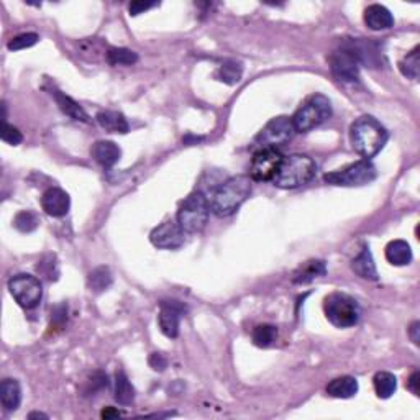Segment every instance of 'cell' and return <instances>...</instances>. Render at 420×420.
<instances>
[{
	"instance_id": "obj_1",
	"label": "cell",
	"mask_w": 420,
	"mask_h": 420,
	"mask_svg": "<svg viewBox=\"0 0 420 420\" xmlns=\"http://www.w3.org/2000/svg\"><path fill=\"white\" fill-rule=\"evenodd\" d=\"M251 194L249 176H235L217 187L210 197V210L217 217H230Z\"/></svg>"
},
{
	"instance_id": "obj_2",
	"label": "cell",
	"mask_w": 420,
	"mask_h": 420,
	"mask_svg": "<svg viewBox=\"0 0 420 420\" xmlns=\"http://www.w3.org/2000/svg\"><path fill=\"white\" fill-rule=\"evenodd\" d=\"M388 130L376 119L369 117V115L360 117L350 128L353 149L366 160L376 156L388 143Z\"/></svg>"
},
{
	"instance_id": "obj_3",
	"label": "cell",
	"mask_w": 420,
	"mask_h": 420,
	"mask_svg": "<svg viewBox=\"0 0 420 420\" xmlns=\"http://www.w3.org/2000/svg\"><path fill=\"white\" fill-rule=\"evenodd\" d=\"M317 164L306 155H291L282 158L280 171L274 176V186L281 189H297L314 180Z\"/></svg>"
},
{
	"instance_id": "obj_4",
	"label": "cell",
	"mask_w": 420,
	"mask_h": 420,
	"mask_svg": "<svg viewBox=\"0 0 420 420\" xmlns=\"http://www.w3.org/2000/svg\"><path fill=\"white\" fill-rule=\"evenodd\" d=\"M210 203L202 193H193L177 210V223L184 234H201L209 222Z\"/></svg>"
},
{
	"instance_id": "obj_5",
	"label": "cell",
	"mask_w": 420,
	"mask_h": 420,
	"mask_svg": "<svg viewBox=\"0 0 420 420\" xmlns=\"http://www.w3.org/2000/svg\"><path fill=\"white\" fill-rule=\"evenodd\" d=\"M332 115V103L325 95L315 94L307 99L293 115V125L296 133H307L319 125L327 122Z\"/></svg>"
},
{
	"instance_id": "obj_6",
	"label": "cell",
	"mask_w": 420,
	"mask_h": 420,
	"mask_svg": "<svg viewBox=\"0 0 420 420\" xmlns=\"http://www.w3.org/2000/svg\"><path fill=\"white\" fill-rule=\"evenodd\" d=\"M323 310L328 322L338 328H350L358 323L361 309L356 299L343 293H334L323 301Z\"/></svg>"
},
{
	"instance_id": "obj_7",
	"label": "cell",
	"mask_w": 420,
	"mask_h": 420,
	"mask_svg": "<svg viewBox=\"0 0 420 420\" xmlns=\"http://www.w3.org/2000/svg\"><path fill=\"white\" fill-rule=\"evenodd\" d=\"M330 62V69L334 76L338 81L343 82H355L358 81L360 76V58L358 51H356L355 40L343 41L342 47L335 49L328 58Z\"/></svg>"
},
{
	"instance_id": "obj_8",
	"label": "cell",
	"mask_w": 420,
	"mask_h": 420,
	"mask_svg": "<svg viewBox=\"0 0 420 420\" xmlns=\"http://www.w3.org/2000/svg\"><path fill=\"white\" fill-rule=\"evenodd\" d=\"M376 180V168L368 160L347 166V168L332 171L323 176V181L330 186L342 187H358L366 186Z\"/></svg>"
},
{
	"instance_id": "obj_9",
	"label": "cell",
	"mask_w": 420,
	"mask_h": 420,
	"mask_svg": "<svg viewBox=\"0 0 420 420\" xmlns=\"http://www.w3.org/2000/svg\"><path fill=\"white\" fill-rule=\"evenodd\" d=\"M8 291L15 302L27 310L38 307L43 299V284L38 277L32 274H16L8 281Z\"/></svg>"
},
{
	"instance_id": "obj_10",
	"label": "cell",
	"mask_w": 420,
	"mask_h": 420,
	"mask_svg": "<svg viewBox=\"0 0 420 420\" xmlns=\"http://www.w3.org/2000/svg\"><path fill=\"white\" fill-rule=\"evenodd\" d=\"M294 133H296V130H294L293 120L281 115V117L273 119L271 122L266 123L263 130L255 136V145L260 149L263 148L277 149L280 147H282V145H286L288 141L293 140Z\"/></svg>"
},
{
	"instance_id": "obj_11",
	"label": "cell",
	"mask_w": 420,
	"mask_h": 420,
	"mask_svg": "<svg viewBox=\"0 0 420 420\" xmlns=\"http://www.w3.org/2000/svg\"><path fill=\"white\" fill-rule=\"evenodd\" d=\"M282 158L284 156L277 149H258L255 156H253L251 164H249V180L256 182L273 181L274 176L280 171Z\"/></svg>"
},
{
	"instance_id": "obj_12",
	"label": "cell",
	"mask_w": 420,
	"mask_h": 420,
	"mask_svg": "<svg viewBox=\"0 0 420 420\" xmlns=\"http://www.w3.org/2000/svg\"><path fill=\"white\" fill-rule=\"evenodd\" d=\"M149 240L156 248L176 249L184 243V230L174 220H166L149 235Z\"/></svg>"
},
{
	"instance_id": "obj_13",
	"label": "cell",
	"mask_w": 420,
	"mask_h": 420,
	"mask_svg": "<svg viewBox=\"0 0 420 420\" xmlns=\"http://www.w3.org/2000/svg\"><path fill=\"white\" fill-rule=\"evenodd\" d=\"M186 314V307L177 301H164L161 302V310L158 315L161 332L168 338H176L180 335L181 317Z\"/></svg>"
},
{
	"instance_id": "obj_14",
	"label": "cell",
	"mask_w": 420,
	"mask_h": 420,
	"mask_svg": "<svg viewBox=\"0 0 420 420\" xmlns=\"http://www.w3.org/2000/svg\"><path fill=\"white\" fill-rule=\"evenodd\" d=\"M41 209L49 217H64L71 209V197L68 193L60 189V187H51L47 193L41 195Z\"/></svg>"
},
{
	"instance_id": "obj_15",
	"label": "cell",
	"mask_w": 420,
	"mask_h": 420,
	"mask_svg": "<svg viewBox=\"0 0 420 420\" xmlns=\"http://www.w3.org/2000/svg\"><path fill=\"white\" fill-rule=\"evenodd\" d=\"M365 22L374 32L389 30L394 27V16L384 5L374 3L365 10Z\"/></svg>"
},
{
	"instance_id": "obj_16",
	"label": "cell",
	"mask_w": 420,
	"mask_h": 420,
	"mask_svg": "<svg viewBox=\"0 0 420 420\" xmlns=\"http://www.w3.org/2000/svg\"><path fill=\"white\" fill-rule=\"evenodd\" d=\"M90 155H92L94 160L101 166H103V168H112V166L122 158V149H120L119 145H115L114 141L101 140L92 145Z\"/></svg>"
},
{
	"instance_id": "obj_17",
	"label": "cell",
	"mask_w": 420,
	"mask_h": 420,
	"mask_svg": "<svg viewBox=\"0 0 420 420\" xmlns=\"http://www.w3.org/2000/svg\"><path fill=\"white\" fill-rule=\"evenodd\" d=\"M360 386L356 378L353 376H342L330 381L327 386V394L335 399H350L355 397L358 393Z\"/></svg>"
},
{
	"instance_id": "obj_18",
	"label": "cell",
	"mask_w": 420,
	"mask_h": 420,
	"mask_svg": "<svg viewBox=\"0 0 420 420\" xmlns=\"http://www.w3.org/2000/svg\"><path fill=\"white\" fill-rule=\"evenodd\" d=\"M0 399H2V407L7 412H14L20 407L22 402V389L16 380H3L0 384Z\"/></svg>"
},
{
	"instance_id": "obj_19",
	"label": "cell",
	"mask_w": 420,
	"mask_h": 420,
	"mask_svg": "<svg viewBox=\"0 0 420 420\" xmlns=\"http://www.w3.org/2000/svg\"><path fill=\"white\" fill-rule=\"evenodd\" d=\"M384 253L386 260L394 266H406L412 261V249H410V245L404 240L389 241Z\"/></svg>"
},
{
	"instance_id": "obj_20",
	"label": "cell",
	"mask_w": 420,
	"mask_h": 420,
	"mask_svg": "<svg viewBox=\"0 0 420 420\" xmlns=\"http://www.w3.org/2000/svg\"><path fill=\"white\" fill-rule=\"evenodd\" d=\"M327 266L322 260H310L307 263H304L301 268L294 273L293 282L294 284H309L317 277L325 276Z\"/></svg>"
},
{
	"instance_id": "obj_21",
	"label": "cell",
	"mask_w": 420,
	"mask_h": 420,
	"mask_svg": "<svg viewBox=\"0 0 420 420\" xmlns=\"http://www.w3.org/2000/svg\"><path fill=\"white\" fill-rule=\"evenodd\" d=\"M351 269L358 274L360 277L368 281H378L376 264H374L373 255L369 251V247H363L360 255L351 261Z\"/></svg>"
},
{
	"instance_id": "obj_22",
	"label": "cell",
	"mask_w": 420,
	"mask_h": 420,
	"mask_svg": "<svg viewBox=\"0 0 420 420\" xmlns=\"http://www.w3.org/2000/svg\"><path fill=\"white\" fill-rule=\"evenodd\" d=\"M95 119H97L99 125H101L103 130L110 133H122V135H125V133L128 132V128H130L128 127V122L127 119H125V115L115 110L99 112Z\"/></svg>"
},
{
	"instance_id": "obj_23",
	"label": "cell",
	"mask_w": 420,
	"mask_h": 420,
	"mask_svg": "<svg viewBox=\"0 0 420 420\" xmlns=\"http://www.w3.org/2000/svg\"><path fill=\"white\" fill-rule=\"evenodd\" d=\"M55 99H56L58 106H60V109L64 112L69 119L77 120V122H84V123L90 122L87 112L82 109V107L79 106L74 99H71L69 95L62 94L61 90H55Z\"/></svg>"
},
{
	"instance_id": "obj_24",
	"label": "cell",
	"mask_w": 420,
	"mask_h": 420,
	"mask_svg": "<svg viewBox=\"0 0 420 420\" xmlns=\"http://www.w3.org/2000/svg\"><path fill=\"white\" fill-rule=\"evenodd\" d=\"M374 391H376V396L380 399H389L396 393L397 389V380L393 373L389 371H380L374 376Z\"/></svg>"
},
{
	"instance_id": "obj_25",
	"label": "cell",
	"mask_w": 420,
	"mask_h": 420,
	"mask_svg": "<svg viewBox=\"0 0 420 420\" xmlns=\"http://www.w3.org/2000/svg\"><path fill=\"white\" fill-rule=\"evenodd\" d=\"M112 284V273L107 266H99V268L92 269L87 277V286L95 294H101L107 291Z\"/></svg>"
},
{
	"instance_id": "obj_26",
	"label": "cell",
	"mask_w": 420,
	"mask_h": 420,
	"mask_svg": "<svg viewBox=\"0 0 420 420\" xmlns=\"http://www.w3.org/2000/svg\"><path fill=\"white\" fill-rule=\"evenodd\" d=\"M115 401L122 406H130L135 401V389L123 371L115 374Z\"/></svg>"
},
{
	"instance_id": "obj_27",
	"label": "cell",
	"mask_w": 420,
	"mask_h": 420,
	"mask_svg": "<svg viewBox=\"0 0 420 420\" xmlns=\"http://www.w3.org/2000/svg\"><path fill=\"white\" fill-rule=\"evenodd\" d=\"M241 74H243V66L240 62L230 60L220 66L217 71V79L228 86H235L241 81Z\"/></svg>"
},
{
	"instance_id": "obj_28",
	"label": "cell",
	"mask_w": 420,
	"mask_h": 420,
	"mask_svg": "<svg viewBox=\"0 0 420 420\" xmlns=\"http://www.w3.org/2000/svg\"><path fill=\"white\" fill-rule=\"evenodd\" d=\"M106 58L107 62L112 66H132L138 61V55L127 48H109Z\"/></svg>"
},
{
	"instance_id": "obj_29",
	"label": "cell",
	"mask_w": 420,
	"mask_h": 420,
	"mask_svg": "<svg viewBox=\"0 0 420 420\" xmlns=\"http://www.w3.org/2000/svg\"><path fill=\"white\" fill-rule=\"evenodd\" d=\"M14 225L16 230L22 232V234H32V232H35L36 228H38L40 219L33 210H22L15 215Z\"/></svg>"
},
{
	"instance_id": "obj_30",
	"label": "cell",
	"mask_w": 420,
	"mask_h": 420,
	"mask_svg": "<svg viewBox=\"0 0 420 420\" xmlns=\"http://www.w3.org/2000/svg\"><path fill=\"white\" fill-rule=\"evenodd\" d=\"M277 336V328L274 325H268V323H263V325H258L253 330V343L260 348H268L271 347Z\"/></svg>"
},
{
	"instance_id": "obj_31",
	"label": "cell",
	"mask_w": 420,
	"mask_h": 420,
	"mask_svg": "<svg viewBox=\"0 0 420 420\" xmlns=\"http://www.w3.org/2000/svg\"><path fill=\"white\" fill-rule=\"evenodd\" d=\"M419 51H420V48L415 47L412 51L407 53V55L401 60V62H399V69H401V73L404 74L406 77H409V79L419 77V66H420Z\"/></svg>"
},
{
	"instance_id": "obj_32",
	"label": "cell",
	"mask_w": 420,
	"mask_h": 420,
	"mask_svg": "<svg viewBox=\"0 0 420 420\" xmlns=\"http://www.w3.org/2000/svg\"><path fill=\"white\" fill-rule=\"evenodd\" d=\"M40 41V36L36 35V33H23V35L15 36V38H12L8 41L7 48L10 49V51H20V49H27L32 48L33 45H36Z\"/></svg>"
},
{
	"instance_id": "obj_33",
	"label": "cell",
	"mask_w": 420,
	"mask_h": 420,
	"mask_svg": "<svg viewBox=\"0 0 420 420\" xmlns=\"http://www.w3.org/2000/svg\"><path fill=\"white\" fill-rule=\"evenodd\" d=\"M40 274H43L45 277H48L49 281H56L58 274H60V269H58V263L55 261V256L47 255L43 260L38 261V266H36Z\"/></svg>"
},
{
	"instance_id": "obj_34",
	"label": "cell",
	"mask_w": 420,
	"mask_h": 420,
	"mask_svg": "<svg viewBox=\"0 0 420 420\" xmlns=\"http://www.w3.org/2000/svg\"><path fill=\"white\" fill-rule=\"evenodd\" d=\"M2 140L8 145H14V147H16V145H20L23 141V135H22V132L18 130V128L14 127V125L3 122Z\"/></svg>"
},
{
	"instance_id": "obj_35",
	"label": "cell",
	"mask_w": 420,
	"mask_h": 420,
	"mask_svg": "<svg viewBox=\"0 0 420 420\" xmlns=\"http://www.w3.org/2000/svg\"><path fill=\"white\" fill-rule=\"evenodd\" d=\"M156 5V2H140V0H135V2H132L130 5H128V12H130L132 16H136Z\"/></svg>"
},
{
	"instance_id": "obj_36",
	"label": "cell",
	"mask_w": 420,
	"mask_h": 420,
	"mask_svg": "<svg viewBox=\"0 0 420 420\" xmlns=\"http://www.w3.org/2000/svg\"><path fill=\"white\" fill-rule=\"evenodd\" d=\"M148 363L155 371H164L166 366H168V358H166L163 353H153V355L149 356Z\"/></svg>"
},
{
	"instance_id": "obj_37",
	"label": "cell",
	"mask_w": 420,
	"mask_h": 420,
	"mask_svg": "<svg viewBox=\"0 0 420 420\" xmlns=\"http://www.w3.org/2000/svg\"><path fill=\"white\" fill-rule=\"evenodd\" d=\"M419 384H420V374L419 371H414L412 374H410L409 381H407V388H409V391L414 394V396H420Z\"/></svg>"
},
{
	"instance_id": "obj_38",
	"label": "cell",
	"mask_w": 420,
	"mask_h": 420,
	"mask_svg": "<svg viewBox=\"0 0 420 420\" xmlns=\"http://www.w3.org/2000/svg\"><path fill=\"white\" fill-rule=\"evenodd\" d=\"M409 336L415 345H419L420 342V323L419 322H414L412 325L409 327Z\"/></svg>"
},
{
	"instance_id": "obj_39",
	"label": "cell",
	"mask_w": 420,
	"mask_h": 420,
	"mask_svg": "<svg viewBox=\"0 0 420 420\" xmlns=\"http://www.w3.org/2000/svg\"><path fill=\"white\" fill-rule=\"evenodd\" d=\"M102 419H114V417H120L119 410H115L114 407H107V409L102 410Z\"/></svg>"
},
{
	"instance_id": "obj_40",
	"label": "cell",
	"mask_w": 420,
	"mask_h": 420,
	"mask_svg": "<svg viewBox=\"0 0 420 420\" xmlns=\"http://www.w3.org/2000/svg\"><path fill=\"white\" fill-rule=\"evenodd\" d=\"M30 419H35V417H41V419H48L47 414H41V412H32L30 415H28Z\"/></svg>"
}]
</instances>
